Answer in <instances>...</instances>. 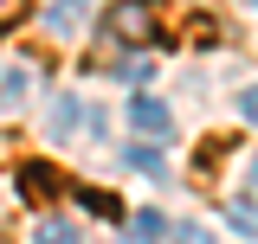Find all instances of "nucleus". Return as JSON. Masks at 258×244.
I'll return each mask as SVG.
<instances>
[{"label": "nucleus", "instance_id": "1", "mask_svg": "<svg viewBox=\"0 0 258 244\" xmlns=\"http://www.w3.org/2000/svg\"><path fill=\"white\" fill-rule=\"evenodd\" d=\"M161 13H168V0H116L103 32L116 45H149V39H161Z\"/></svg>", "mask_w": 258, "mask_h": 244}, {"label": "nucleus", "instance_id": "2", "mask_svg": "<svg viewBox=\"0 0 258 244\" xmlns=\"http://www.w3.org/2000/svg\"><path fill=\"white\" fill-rule=\"evenodd\" d=\"M129 129H136L142 142H168L174 116H168V103H155V96H129Z\"/></svg>", "mask_w": 258, "mask_h": 244}, {"label": "nucleus", "instance_id": "3", "mask_svg": "<svg viewBox=\"0 0 258 244\" xmlns=\"http://www.w3.org/2000/svg\"><path fill=\"white\" fill-rule=\"evenodd\" d=\"M20 193L45 206V199H58V193H71V180H64L58 167H45V161H26V167H20Z\"/></svg>", "mask_w": 258, "mask_h": 244}, {"label": "nucleus", "instance_id": "4", "mask_svg": "<svg viewBox=\"0 0 258 244\" xmlns=\"http://www.w3.org/2000/svg\"><path fill=\"white\" fill-rule=\"evenodd\" d=\"M84 13H91V0H52L45 26H52V32H71V26H84Z\"/></svg>", "mask_w": 258, "mask_h": 244}, {"label": "nucleus", "instance_id": "5", "mask_svg": "<svg viewBox=\"0 0 258 244\" xmlns=\"http://www.w3.org/2000/svg\"><path fill=\"white\" fill-rule=\"evenodd\" d=\"M78 122H97V116L78 103V96H58V103H52V129H58V135H71Z\"/></svg>", "mask_w": 258, "mask_h": 244}, {"label": "nucleus", "instance_id": "6", "mask_svg": "<svg viewBox=\"0 0 258 244\" xmlns=\"http://www.w3.org/2000/svg\"><path fill=\"white\" fill-rule=\"evenodd\" d=\"M187 39H194V45H220V39H226V26L213 20V13H194V20H187Z\"/></svg>", "mask_w": 258, "mask_h": 244}, {"label": "nucleus", "instance_id": "7", "mask_svg": "<svg viewBox=\"0 0 258 244\" xmlns=\"http://www.w3.org/2000/svg\"><path fill=\"white\" fill-rule=\"evenodd\" d=\"M129 244H161V212H136L129 218Z\"/></svg>", "mask_w": 258, "mask_h": 244}, {"label": "nucleus", "instance_id": "8", "mask_svg": "<svg viewBox=\"0 0 258 244\" xmlns=\"http://www.w3.org/2000/svg\"><path fill=\"white\" fill-rule=\"evenodd\" d=\"M226 218H232V231L258 238V206H252V199H232V206H226Z\"/></svg>", "mask_w": 258, "mask_h": 244}, {"label": "nucleus", "instance_id": "9", "mask_svg": "<svg viewBox=\"0 0 258 244\" xmlns=\"http://www.w3.org/2000/svg\"><path fill=\"white\" fill-rule=\"evenodd\" d=\"M32 244H78V231H71L64 218H39V231H32Z\"/></svg>", "mask_w": 258, "mask_h": 244}, {"label": "nucleus", "instance_id": "10", "mask_svg": "<svg viewBox=\"0 0 258 244\" xmlns=\"http://www.w3.org/2000/svg\"><path fill=\"white\" fill-rule=\"evenodd\" d=\"M26 13H32V0H0V32L26 26Z\"/></svg>", "mask_w": 258, "mask_h": 244}, {"label": "nucleus", "instance_id": "11", "mask_svg": "<svg viewBox=\"0 0 258 244\" xmlns=\"http://www.w3.org/2000/svg\"><path fill=\"white\" fill-rule=\"evenodd\" d=\"M84 206H91L97 218H116V199H110V193H84Z\"/></svg>", "mask_w": 258, "mask_h": 244}, {"label": "nucleus", "instance_id": "12", "mask_svg": "<svg viewBox=\"0 0 258 244\" xmlns=\"http://www.w3.org/2000/svg\"><path fill=\"white\" fill-rule=\"evenodd\" d=\"M20 90H26V71H13V77L0 84V103H20Z\"/></svg>", "mask_w": 258, "mask_h": 244}, {"label": "nucleus", "instance_id": "13", "mask_svg": "<svg viewBox=\"0 0 258 244\" xmlns=\"http://www.w3.org/2000/svg\"><path fill=\"white\" fill-rule=\"evenodd\" d=\"M174 244H213V231H207V225H181V238Z\"/></svg>", "mask_w": 258, "mask_h": 244}, {"label": "nucleus", "instance_id": "14", "mask_svg": "<svg viewBox=\"0 0 258 244\" xmlns=\"http://www.w3.org/2000/svg\"><path fill=\"white\" fill-rule=\"evenodd\" d=\"M252 186H258V161H252Z\"/></svg>", "mask_w": 258, "mask_h": 244}]
</instances>
